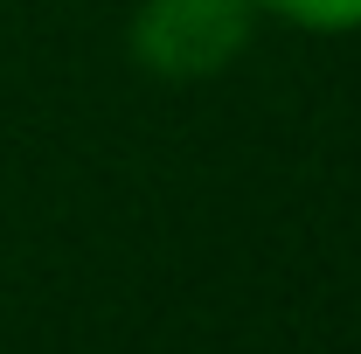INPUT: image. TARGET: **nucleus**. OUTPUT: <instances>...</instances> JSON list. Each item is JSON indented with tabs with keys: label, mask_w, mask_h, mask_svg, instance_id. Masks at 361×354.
<instances>
[{
	"label": "nucleus",
	"mask_w": 361,
	"mask_h": 354,
	"mask_svg": "<svg viewBox=\"0 0 361 354\" xmlns=\"http://www.w3.org/2000/svg\"><path fill=\"white\" fill-rule=\"evenodd\" d=\"M250 0H133L126 49L153 84H216L257 42Z\"/></svg>",
	"instance_id": "nucleus-1"
},
{
	"label": "nucleus",
	"mask_w": 361,
	"mask_h": 354,
	"mask_svg": "<svg viewBox=\"0 0 361 354\" xmlns=\"http://www.w3.org/2000/svg\"><path fill=\"white\" fill-rule=\"evenodd\" d=\"M257 21H278V28H299V35H361V0H250Z\"/></svg>",
	"instance_id": "nucleus-2"
}]
</instances>
